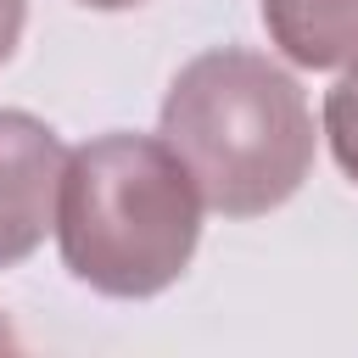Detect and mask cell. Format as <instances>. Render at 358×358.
Listing matches in <instances>:
<instances>
[{"label":"cell","instance_id":"obj_1","mask_svg":"<svg viewBox=\"0 0 358 358\" xmlns=\"http://www.w3.org/2000/svg\"><path fill=\"white\" fill-rule=\"evenodd\" d=\"M162 140L224 218L274 213L313 168V112L302 84L241 45L179 67L162 95Z\"/></svg>","mask_w":358,"mask_h":358},{"label":"cell","instance_id":"obj_2","mask_svg":"<svg viewBox=\"0 0 358 358\" xmlns=\"http://www.w3.org/2000/svg\"><path fill=\"white\" fill-rule=\"evenodd\" d=\"M62 263L101 296L168 291L201 241V190L168 140L101 134L62 168Z\"/></svg>","mask_w":358,"mask_h":358},{"label":"cell","instance_id":"obj_3","mask_svg":"<svg viewBox=\"0 0 358 358\" xmlns=\"http://www.w3.org/2000/svg\"><path fill=\"white\" fill-rule=\"evenodd\" d=\"M67 145L34 112H0V268L22 263L56 224Z\"/></svg>","mask_w":358,"mask_h":358},{"label":"cell","instance_id":"obj_4","mask_svg":"<svg viewBox=\"0 0 358 358\" xmlns=\"http://www.w3.org/2000/svg\"><path fill=\"white\" fill-rule=\"evenodd\" d=\"M263 22L296 67H358V0H263Z\"/></svg>","mask_w":358,"mask_h":358},{"label":"cell","instance_id":"obj_5","mask_svg":"<svg viewBox=\"0 0 358 358\" xmlns=\"http://www.w3.org/2000/svg\"><path fill=\"white\" fill-rule=\"evenodd\" d=\"M324 140H330L341 173L358 185V67H347V78L324 95Z\"/></svg>","mask_w":358,"mask_h":358},{"label":"cell","instance_id":"obj_6","mask_svg":"<svg viewBox=\"0 0 358 358\" xmlns=\"http://www.w3.org/2000/svg\"><path fill=\"white\" fill-rule=\"evenodd\" d=\"M22 17H28V0H0V67L11 62V50L22 39Z\"/></svg>","mask_w":358,"mask_h":358},{"label":"cell","instance_id":"obj_7","mask_svg":"<svg viewBox=\"0 0 358 358\" xmlns=\"http://www.w3.org/2000/svg\"><path fill=\"white\" fill-rule=\"evenodd\" d=\"M78 6H90V11H129V6H145V0H78Z\"/></svg>","mask_w":358,"mask_h":358},{"label":"cell","instance_id":"obj_8","mask_svg":"<svg viewBox=\"0 0 358 358\" xmlns=\"http://www.w3.org/2000/svg\"><path fill=\"white\" fill-rule=\"evenodd\" d=\"M11 347H17V336H11V324L0 319V352H11Z\"/></svg>","mask_w":358,"mask_h":358}]
</instances>
